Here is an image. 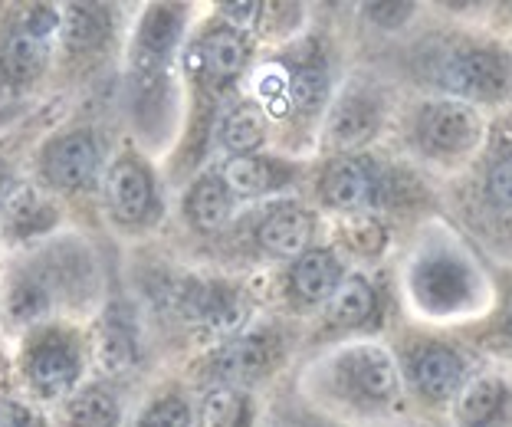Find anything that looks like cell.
Returning a JSON list of instances; mask_svg holds the SVG:
<instances>
[{"label": "cell", "instance_id": "1", "mask_svg": "<svg viewBox=\"0 0 512 427\" xmlns=\"http://www.w3.org/2000/svg\"><path fill=\"white\" fill-rule=\"evenodd\" d=\"M102 299L96 247L76 230L0 257V332L17 339L40 322L89 316Z\"/></svg>", "mask_w": 512, "mask_h": 427}, {"label": "cell", "instance_id": "2", "mask_svg": "<svg viewBox=\"0 0 512 427\" xmlns=\"http://www.w3.org/2000/svg\"><path fill=\"white\" fill-rule=\"evenodd\" d=\"M14 391L53 411L86 382L92 368V329L79 319L40 322L10 339Z\"/></svg>", "mask_w": 512, "mask_h": 427}, {"label": "cell", "instance_id": "3", "mask_svg": "<svg viewBox=\"0 0 512 427\" xmlns=\"http://www.w3.org/2000/svg\"><path fill=\"white\" fill-rule=\"evenodd\" d=\"M60 30L63 4H0V106L50 96Z\"/></svg>", "mask_w": 512, "mask_h": 427}, {"label": "cell", "instance_id": "4", "mask_svg": "<svg viewBox=\"0 0 512 427\" xmlns=\"http://www.w3.org/2000/svg\"><path fill=\"white\" fill-rule=\"evenodd\" d=\"M109 142L102 129L83 115L60 119L46 129L27 165V178L66 204L99 198L109 168Z\"/></svg>", "mask_w": 512, "mask_h": 427}, {"label": "cell", "instance_id": "5", "mask_svg": "<svg viewBox=\"0 0 512 427\" xmlns=\"http://www.w3.org/2000/svg\"><path fill=\"white\" fill-rule=\"evenodd\" d=\"M119 37V7L112 4H63L60 53L50 96L63 99V86H83L102 66Z\"/></svg>", "mask_w": 512, "mask_h": 427}, {"label": "cell", "instance_id": "6", "mask_svg": "<svg viewBox=\"0 0 512 427\" xmlns=\"http://www.w3.org/2000/svg\"><path fill=\"white\" fill-rule=\"evenodd\" d=\"M99 201L106 204L112 227L128 230V234L151 230L161 221V214H165L155 168L132 145H122L112 155L106 178H102Z\"/></svg>", "mask_w": 512, "mask_h": 427}, {"label": "cell", "instance_id": "7", "mask_svg": "<svg viewBox=\"0 0 512 427\" xmlns=\"http://www.w3.org/2000/svg\"><path fill=\"white\" fill-rule=\"evenodd\" d=\"M184 23H188V7L184 4L145 7V14L135 27L132 46H128V79H132V92L165 89V76H168L171 56L181 43Z\"/></svg>", "mask_w": 512, "mask_h": 427}, {"label": "cell", "instance_id": "8", "mask_svg": "<svg viewBox=\"0 0 512 427\" xmlns=\"http://www.w3.org/2000/svg\"><path fill=\"white\" fill-rule=\"evenodd\" d=\"M165 303L191 326L217 339H234L247 319L243 296L220 280H178L165 290Z\"/></svg>", "mask_w": 512, "mask_h": 427}, {"label": "cell", "instance_id": "9", "mask_svg": "<svg viewBox=\"0 0 512 427\" xmlns=\"http://www.w3.org/2000/svg\"><path fill=\"white\" fill-rule=\"evenodd\" d=\"M66 217L69 204L27 178L10 198L4 217H0V257L40 244L46 237H56L60 230H66Z\"/></svg>", "mask_w": 512, "mask_h": 427}, {"label": "cell", "instance_id": "10", "mask_svg": "<svg viewBox=\"0 0 512 427\" xmlns=\"http://www.w3.org/2000/svg\"><path fill=\"white\" fill-rule=\"evenodd\" d=\"M188 73L207 89H224L247 69L250 63V40L247 33L230 27L227 20L207 27L201 37H194V43L184 53Z\"/></svg>", "mask_w": 512, "mask_h": 427}, {"label": "cell", "instance_id": "11", "mask_svg": "<svg viewBox=\"0 0 512 427\" xmlns=\"http://www.w3.org/2000/svg\"><path fill=\"white\" fill-rule=\"evenodd\" d=\"M66 112V99L60 96H50L43 99V106L23 119L14 129L0 132V217H4L10 198L17 194V188L27 181V165H30V155L37 142L43 138L46 129H53L56 122L63 119Z\"/></svg>", "mask_w": 512, "mask_h": 427}, {"label": "cell", "instance_id": "12", "mask_svg": "<svg viewBox=\"0 0 512 427\" xmlns=\"http://www.w3.org/2000/svg\"><path fill=\"white\" fill-rule=\"evenodd\" d=\"M92 329V365L102 378H119L142 362V329L125 303L109 299Z\"/></svg>", "mask_w": 512, "mask_h": 427}, {"label": "cell", "instance_id": "13", "mask_svg": "<svg viewBox=\"0 0 512 427\" xmlns=\"http://www.w3.org/2000/svg\"><path fill=\"white\" fill-rule=\"evenodd\" d=\"M279 362V339L270 329L240 332V336L227 339L220 349L211 352L207 359V375L217 378L220 385L243 388L250 382H260L273 372Z\"/></svg>", "mask_w": 512, "mask_h": 427}, {"label": "cell", "instance_id": "14", "mask_svg": "<svg viewBox=\"0 0 512 427\" xmlns=\"http://www.w3.org/2000/svg\"><path fill=\"white\" fill-rule=\"evenodd\" d=\"M480 115L473 106L457 99H444V102H430L421 112V122H417V138L427 148L430 155L440 158H453L463 155L480 142Z\"/></svg>", "mask_w": 512, "mask_h": 427}, {"label": "cell", "instance_id": "15", "mask_svg": "<svg viewBox=\"0 0 512 427\" xmlns=\"http://www.w3.org/2000/svg\"><path fill=\"white\" fill-rule=\"evenodd\" d=\"M444 86L467 99H503L512 86V60L499 50H463L444 66Z\"/></svg>", "mask_w": 512, "mask_h": 427}, {"label": "cell", "instance_id": "16", "mask_svg": "<svg viewBox=\"0 0 512 427\" xmlns=\"http://www.w3.org/2000/svg\"><path fill=\"white\" fill-rule=\"evenodd\" d=\"M50 418L53 427H122L125 405L112 378H86Z\"/></svg>", "mask_w": 512, "mask_h": 427}, {"label": "cell", "instance_id": "17", "mask_svg": "<svg viewBox=\"0 0 512 427\" xmlns=\"http://www.w3.org/2000/svg\"><path fill=\"white\" fill-rule=\"evenodd\" d=\"M339 372L345 388L355 391L362 401H391L398 398V368L391 355L378 345H355L339 359Z\"/></svg>", "mask_w": 512, "mask_h": 427}, {"label": "cell", "instance_id": "18", "mask_svg": "<svg viewBox=\"0 0 512 427\" xmlns=\"http://www.w3.org/2000/svg\"><path fill=\"white\" fill-rule=\"evenodd\" d=\"M184 221L201 234H217L224 230L230 214H234V194H230L224 175L204 171L201 178L191 181V188L184 191Z\"/></svg>", "mask_w": 512, "mask_h": 427}, {"label": "cell", "instance_id": "19", "mask_svg": "<svg viewBox=\"0 0 512 427\" xmlns=\"http://www.w3.org/2000/svg\"><path fill=\"white\" fill-rule=\"evenodd\" d=\"M322 194L332 207H342V211L365 207L378 194L375 171L365 161H335L322 178Z\"/></svg>", "mask_w": 512, "mask_h": 427}, {"label": "cell", "instance_id": "20", "mask_svg": "<svg viewBox=\"0 0 512 427\" xmlns=\"http://www.w3.org/2000/svg\"><path fill=\"white\" fill-rule=\"evenodd\" d=\"M463 382V362L447 345H427L414 359V385L430 401H447Z\"/></svg>", "mask_w": 512, "mask_h": 427}, {"label": "cell", "instance_id": "21", "mask_svg": "<svg viewBox=\"0 0 512 427\" xmlns=\"http://www.w3.org/2000/svg\"><path fill=\"white\" fill-rule=\"evenodd\" d=\"M309 237L312 221L299 207H273L260 221V227H256V244L276 253V257H296V253L306 250Z\"/></svg>", "mask_w": 512, "mask_h": 427}, {"label": "cell", "instance_id": "22", "mask_svg": "<svg viewBox=\"0 0 512 427\" xmlns=\"http://www.w3.org/2000/svg\"><path fill=\"white\" fill-rule=\"evenodd\" d=\"M227 188L234 198H263V194L276 191L286 181L283 165H276L270 158L260 155H243V158H227V165L220 168Z\"/></svg>", "mask_w": 512, "mask_h": 427}, {"label": "cell", "instance_id": "23", "mask_svg": "<svg viewBox=\"0 0 512 427\" xmlns=\"http://www.w3.org/2000/svg\"><path fill=\"white\" fill-rule=\"evenodd\" d=\"M197 427H253V401L243 388L217 385L197 405Z\"/></svg>", "mask_w": 512, "mask_h": 427}, {"label": "cell", "instance_id": "24", "mask_svg": "<svg viewBox=\"0 0 512 427\" xmlns=\"http://www.w3.org/2000/svg\"><path fill=\"white\" fill-rule=\"evenodd\" d=\"M217 142L227 148L230 158H243L253 155L256 148L266 142V122L263 112L250 106V102H240V106L230 109L217 125Z\"/></svg>", "mask_w": 512, "mask_h": 427}, {"label": "cell", "instance_id": "25", "mask_svg": "<svg viewBox=\"0 0 512 427\" xmlns=\"http://www.w3.org/2000/svg\"><path fill=\"white\" fill-rule=\"evenodd\" d=\"M375 132H378L375 106H368L365 99H345L342 106L332 112L325 138H329L332 148H342V152H345V148L365 145Z\"/></svg>", "mask_w": 512, "mask_h": 427}, {"label": "cell", "instance_id": "26", "mask_svg": "<svg viewBox=\"0 0 512 427\" xmlns=\"http://www.w3.org/2000/svg\"><path fill=\"white\" fill-rule=\"evenodd\" d=\"M509 405V391L499 378H480L463 391L457 405L460 427H493Z\"/></svg>", "mask_w": 512, "mask_h": 427}, {"label": "cell", "instance_id": "27", "mask_svg": "<svg viewBox=\"0 0 512 427\" xmlns=\"http://www.w3.org/2000/svg\"><path fill=\"white\" fill-rule=\"evenodd\" d=\"M339 290V267L325 250L302 253L293 267V293L306 303H319V299H332Z\"/></svg>", "mask_w": 512, "mask_h": 427}, {"label": "cell", "instance_id": "28", "mask_svg": "<svg viewBox=\"0 0 512 427\" xmlns=\"http://www.w3.org/2000/svg\"><path fill=\"white\" fill-rule=\"evenodd\" d=\"M132 427H197V414L178 388H168L148 398V405L135 414Z\"/></svg>", "mask_w": 512, "mask_h": 427}, {"label": "cell", "instance_id": "29", "mask_svg": "<svg viewBox=\"0 0 512 427\" xmlns=\"http://www.w3.org/2000/svg\"><path fill=\"white\" fill-rule=\"evenodd\" d=\"M371 309H375V293H371V286L365 280H358V276L339 283V290H335L329 299V319L335 326H355V322H365L371 316Z\"/></svg>", "mask_w": 512, "mask_h": 427}, {"label": "cell", "instance_id": "30", "mask_svg": "<svg viewBox=\"0 0 512 427\" xmlns=\"http://www.w3.org/2000/svg\"><path fill=\"white\" fill-rule=\"evenodd\" d=\"M447 273V263H430V267L421 273L417 286L424 283V293L430 296V303H457V299L467 293V270H457L453 267L450 276Z\"/></svg>", "mask_w": 512, "mask_h": 427}, {"label": "cell", "instance_id": "31", "mask_svg": "<svg viewBox=\"0 0 512 427\" xmlns=\"http://www.w3.org/2000/svg\"><path fill=\"white\" fill-rule=\"evenodd\" d=\"M339 237L348 250L358 253V257H378L384 240H388L384 227L378 221H371V217H348L339 227Z\"/></svg>", "mask_w": 512, "mask_h": 427}, {"label": "cell", "instance_id": "32", "mask_svg": "<svg viewBox=\"0 0 512 427\" xmlns=\"http://www.w3.org/2000/svg\"><path fill=\"white\" fill-rule=\"evenodd\" d=\"M0 427H53V418L30 398L17 395V391H4L0 395Z\"/></svg>", "mask_w": 512, "mask_h": 427}, {"label": "cell", "instance_id": "33", "mask_svg": "<svg viewBox=\"0 0 512 427\" xmlns=\"http://www.w3.org/2000/svg\"><path fill=\"white\" fill-rule=\"evenodd\" d=\"M325 92V73L316 66L309 69H296L293 76H289V96H293L299 106H316Z\"/></svg>", "mask_w": 512, "mask_h": 427}, {"label": "cell", "instance_id": "34", "mask_svg": "<svg viewBox=\"0 0 512 427\" xmlns=\"http://www.w3.org/2000/svg\"><path fill=\"white\" fill-rule=\"evenodd\" d=\"M486 188H490L493 201L503 204V207H512V152L503 155L490 168V178H486Z\"/></svg>", "mask_w": 512, "mask_h": 427}, {"label": "cell", "instance_id": "35", "mask_svg": "<svg viewBox=\"0 0 512 427\" xmlns=\"http://www.w3.org/2000/svg\"><path fill=\"white\" fill-rule=\"evenodd\" d=\"M368 10V17L371 20H378V23H384V27H394V23H401L404 17H411V4H371V7H365Z\"/></svg>", "mask_w": 512, "mask_h": 427}, {"label": "cell", "instance_id": "36", "mask_svg": "<svg viewBox=\"0 0 512 427\" xmlns=\"http://www.w3.org/2000/svg\"><path fill=\"white\" fill-rule=\"evenodd\" d=\"M50 99V96H46ZM43 106V99L40 102H20V106H0V132H7V129H14V125H20L23 119H30L33 112H37Z\"/></svg>", "mask_w": 512, "mask_h": 427}, {"label": "cell", "instance_id": "37", "mask_svg": "<svg viewBox=\"0 0 512 427\" xmlns=\"http://www.w3.org/2000/svg\"><path fill=\"white\" fill-rule=\"evenodd\" d=\"M4 391H14V365H10V352L4 349V339H0V395Z\"/></svg>", "mask_w": 512, "mask_h": 427}, {"label": "cell", "instance_id": "38", "mask_svg": "<svg viewBox=\"0 0 512 427\" xmlns=\"http://www.w3.org/2000/svg\"><path fill=\"white\" fill-rule=\"evenodd\" d=\"M509 332H512V316H509Z\"/></svg>", "mask_w": 512, "mask_h": 427}, {"label": "cell", "instance_id": "39", "mask_svg": "<svg viewBox=\"0 0 512 427\" xmlns=\"http://www.w3.org/2000/svg\"><path fill=\"white\" fill-rule=\"evenodd\" d=\"M0 339H4V332H0Z\"/></svg>", "mask_w": 512, "mask_h": 427}]
</instances>
